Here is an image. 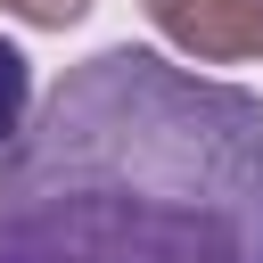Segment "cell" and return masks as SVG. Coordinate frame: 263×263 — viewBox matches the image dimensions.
<instances>
[{"instance_id": "cell-3", "label": "cell", "mask_w": 263, "mask_h": 263, "mask_svg": "<svg viewBox=\"0 0 263 263\" xmlns=\"http://www.w3.org/2000/svg\"><path fill=\"white\" fill-rule=\"evenodd\" d=\"M33 115V66H25V49L16 41H0V148L16 140V123Z\"/></svg>"}, {"instance_id": "cell-2", "label": "cell", "mask_w": 263, "mask_h": 263, "mask_svg": "<svg viewBox=\"0 0 263 263\" xmlns=\"http://www.w3.org/2000/svg\"><path fill=\"white\" fill-rule=\"evenodd\" d=\"M140 8L173 49H189L205 66H255L263 58V0H140Z\"/></svg>"}, {"instance_id": "cell-4", "label": "cell", "mask_w": 263, "mask_h": 263, "mask_svg": "<svg viewBox=\"0 0 263 263\" xmlns=\"http://www.w3.org/2000/svg\"><path fill=\"white\" fill-rule=\"evenodd\" d=\"M0 8H8L16 25H41V33H66V25H74V16L90 8V0H0Z\"/></svg>"}, {"instance_id": "cell-1", "label": "cell", "mask_w": 263, "mask_h": 263, "mask_svg": "<svg viewBox=\"0 0 263 263\" xmlns=\"http://www.w3.org/2000/svg\"><path fill=\"white\" fill-rule=\"evenodd\" d=\"M0 263H263V99L156 49H99L0 148Z\"/></svg>"}]
</instances>
